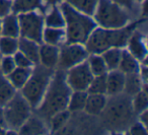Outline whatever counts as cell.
Returning <instances> with one entry per match:
<instances>
[{"instance_id":"37","label":"cell","mask_w":148,"mask_h":135,"mask_svg":"<svg viewBox=\"0 0 148 135\" xmlns=\"http://www.w3.org/2000/svg\"><path fill=\"white\" fill-rule=\"evenodd\" d=\"M147 114H148L147 110L143 111L142 113L138 114V121L141 122L143 125H145V126H147Z\"/></svg>"},{"instance_id":"35","label":"cell","mask_w":148,"mask_h":135,"mask_svg":"<svg viewBox=\"0 0 148 135\" xmlns=\"http://www.w3.org/2000/svg\"><path fill=\"white\" fill-rule=\"evenodd\" d=\"M12 12V0H0V19Z\"/></svg>"},{"instance_id":"14","label":"cell","mask_w":148,"mask_h":135,"mask_svg":"<svg viewBox=\"0 0 148 135\" xmlns=\"http://www.w3.org/2000/svg\"><path fill=\"white\" fill-rule=\"evenodd\" d=\"M47 6L43 0H12V12L15 14L29 12V11H41L45 13Z\"/></svg>"},{"instance_id":"36","label":"cell","mask_w":148,"mask_h":135,"mask_svg":"<svg viewBox=\"0 0 148 135\" xmlns=\"http://www.w3.org/2000/svg\"><path fill=\"white\" fill-rule=\"evenodd\" d=\"M114 2H116L117 4L121 5L122 7L126 8L128 11L132 13V11H134L136 9V5L137 3L135 2V0H112Z\"/></svg>"},{"instance_id":"11","label":"cell","mask_w":148,"mask_h":135,"mask_svg":"<svg viewBox=\"0 0 148 135\" xmlns=\"http://www.w3.org/2000/svg\"><path fill=\"white\" fill-rule=\"evenodd\" d=\"M25 135H44L50 132L47 121L40 116H31L17 131Z\"/></svg>"},{"instance_id":"16","label":"cell","mask_w":148,"mask_h":135,"mask_svg":"<svg viewBox=\"0 0 148 135\" xmlns=\"http://www.w3.org/2000/svg\"><path fill=\"white\" fill-rule=\"evenodd\" d=\"M44 23H45V27L64 29L65 19H64L63 12L60 8V5L49 6V9H47L44 13Z\"/></svg>"},{"instance_id":"1","label":"cell","mask_w":148,"mask_h":135,"mask_svg":"<svg viewBox=\"0 0 148 135\" xmlns=\"http://www.w3.org/2000/svg\"><path fill=\"white\" fill-rule=\"evenodd\" d=\"M71 92L66 81L65 70L55 69L43 100L36 109L39 116L48 121L54 114L66 110Z\"/></svg>"},{"instance_id":"7","label":"cell","mask_w":148,"mask_h":135,"mask_svg":"<svg viewBox=\"0 0 148 135\" xmlns=\"http://www.w3.org/2000/svg\"><path fill=\"white\" fill-rule=\"evenodd\" d=\"M17 17L19 23V37L41 44L43 31L45 29L44 13L41 11H29L19 13Z\"/></svg>"},{"instance_id":"5","label":"cell","mask_w":148,"mask_h":135,"mask_svg":"<svg viewBox=\"0 0 148 135\" xmlns=\"http://www.w3.org/2000/svg\"><path fill=\"white\" fill-rule=\"evenodd\" d=\"M54 71L55 69H50L41 64H36L33 66L31 76L27 83L19 90L35 110L43 100Z\"/></svg>"},{"instance_id":"30","label":"cell","mask_w":148,"mask_h":135,"mask_svg":"<svg viewBox=\"0 0 148 135\" xmlns=\"http://www.w3.org/2000/svg\"><path fill=\"white\" fill-rule=\"evenodd\" d=\"M18 51V38L0 37V54L2 56H12Z\"/></svg>"},{"instance_id":"6","label":"cell","mask_w":148,"mask_h":135,"mask_svg":"<svg viewBox=\"0 0 148 135\" xmlns=\"http://www.w3.org/2000/svg\"><path fill=\"white\" fill-rule=\"evenodd\" d=\"M33 107L19 90L3 106V114L6 129L10 131H18L23 123L32 116Z\"/></svg>"},{"instance_id":"29","label":"cell","mask_w":148,"mask_h":135,"mask_svg":"<svg viewBox=\"0 0 148 135\" xmlns=\"http://www.w3.org/2000/svg\"><path fill=\"white\" fill-rule=\"evenodd\" d=\"M131 100V107L133 110L134 114H140L143 111L147 110L148 107V96L146 88H142L140 92H138L137 94H135L134 96H132Z\"/></svg>"},{"instance_id":"26","label":"cell","mask_w":148,"mask_h":135,"mask_svg":"<svg viewBox=\"0 0 148 135\" xmlns=\"http://www.w3.org/2000/svg\"><path fill=\"white\" fill-rule=\"evenodd\" d=\"M64 2L80 12L92 17L99 0H64Z\"/></svg>"},{"instance_id":"2","label":"cell","mask_w":148,"mask_h":135,"mask_svg":"<svg viewBox=\"0 0 148 135\" xmlns=\"http://www.w3.org/2000/svg\"><path fill=\"white\" fill-rule=\"evenodd\" d=\"M60 8L65 19V43L85 44L92 31L97 27L93 17L74 9L65 2L60 4Z\"/></svg>"},{"instance_id":"8","label":"cell","mask_w":148,"mask_h":135,"mask_svg":"<svg viewBox=\"0 0 148 135\" xmlns=\"http://www.w3.org/2000/svg\"><path fill=\"white\" fill-rule=\"evenodd\" d=\"M58 69L67 70L81 62L85 61L89 53L84 44L64 43L59 47Z\"/></svg>"},{"instance_id":"15","label":"cell","mask_w":148,"mask_h":135,"mask_svg":"<svg viewBox=\"0 0 148 135\" xmlns=\"http://www.w3.org/2000/svg\"><path fill=\"white\" fill-rule=\"evenodd\" d=\"M108 104V96L101 94H88L84 111L89 115H99L105 111Z\"/></svg>"},{"instance_id":"4","label":"cell","mask_w":148,"mask_h":135,"mask_svg":"<svg viewBox=\"0 0 148 135\" xmlns=\"http://www.w3.org/2000/svg\"><path fill=\"white\" fill-rule=\"evenodd\" d=\"M92 17L97 27L121 29L131 23L132 13L112 0H99Z\"/></svg>"},{"instance_id":"25","label":"cell","mask_w":148,"mask_h":135,"mask_svg":"<svg viewBox=\"0 0 148 135\" xmlns=\"http://www.w3.org/2000/svg\"><path fill=\"white\" fill-rule=\"evenodd\" d=\"M122 49L123 48H110L101 54L108 68V71L118 69L121 59Z\"/></svg>"},{"instance_id":"13","label":"cell","mask_w":148,"mask_h":135,"mask_svg":"<svg viewBox=\"0 0 148 135\" xmlns=\"http://www.w3.org/2000/svg\"><path fill=\"white\" fill-rule=\"evenodd\" d=\"M107 77V96H115L124 92L126 74L119 69L110 70L106 74Z\"/></svg>"},{"instance_id":"3","label":"cell","mask_w":148,"mask_h":135,"mask_svg":"<svg viewBox=\"0 0 148 135\" xmlns=\"http://www.w3.org/2000/svg\"><path fill=\"white\" fill-rule=\"evenodd\" d=\"M135 29L131 23L121 29H103L97 27L86 40L84 46L89 54H101L110 48H125L128 38Z\"/></svg>"},{"instance_id":"28","label":"cell","mask_w":148,"mask_h":135,"mask_svg":"<svg viewBox=\"0 0 148 135\" xmlns=\"http://www.w3.org/2000/svg\"><path fill=\"white\" fill-rule=\"evenodd\" d=\"M71 113L66 109V110L60 111V112L54 114L53 116L50 117V119L47 121L49 125L50 131H59L66 125V123L69 121Z\"/></svg>"},{"instance_id":"20","label":"cell","mask_w":148,"mask_h":135,"mask_svg":"<svg viewBox=\"0 0 148 135\" xmlns=\"http://www.w3.org/2000/svg\"><path fill=\"white\" fill-rule=\"evenodd\" d=\"M66 35L64 29L45 27L42 36V43L48 44L52 46H60L65 43Z\"/></svg>"},{"instance_id":"9","label":"cell","mask_w":148,"mask_h":135,"mask_svg":"<svg viewBox=\"0 0 148 135\" xmlns=\"http://www.w3.org/2000/svg\"><path fill=\"white\" fill-rule=\"evenodd\" d=\"M65 74L66 81L71 90H87L93 78L86 60L67 69Z\"/></svg>"},{"instance_id":"31","label":"cell","mask_w":148,"mask_h":135,"mask_svg":"<svg viewBox=\"0 0 148 135\" xmlns=\"http://www.w3.org/2000/svg\"><path fill=\"white\" fill-rule=\"evenodd\" d=\"M107 74V73H106ZM106 74L93 76L90 84L86 92L88 94H107V77Z\"/></svg>"},{"instance_id":"43","label":"cell","mask_w":148,"mask_h":135,"mask_svg":"<svg viewBox=\"0 0 148 135\" xmlns=\"http://www.w3.org/2000/svg\"><path fill=\"white\" fill-rule=\"evenodd\" d=\"M1 57H2V55H1V54H0V59H1Z\"/></svg>"},{"instance_id":"19","label":"cell","mask_w":148,"mask_h":135,"mask_svg":"<svg viewBox=\"0 0 148 135\" xmlns=\"http://www.w3.org/2000/svg\"><path fill=\"white\" fill-rule=\"evenodd\" d=\"M18 51L25 54L34 64L39 63V52L40 43L33 41V40L25 39V38H18Z\"/></svg>"},{"instance_id":"23","label":"cell","mask_w":148,"mask_h":135,"mask_svg":"<svg viewBox=\"0 0 148 135\" xmlns=\"http://www.w3.org/2000/svg\"><path fill=\"white\" fill-rule=\"evenodd\" d=\"M142 88H146V83L143 82L139 72L126 74L125 85H124V92L126 94L129 96H134Z\"/></svg>"},{"instance_id":"17","label":"cell","mask_w":148,"mask_h":135,"mask_svg":"<svg viewBox=\"0 0 148 135\" xmlns=\"http://www.w3.org/2000/svg\"><path fill=\"white\" fill-rule=\"evenodd\" d=\"M140 66H141V62L136 59L126 48H123L118 69L125 74L137 73L140 70Z\"/></svg>"},{"instance_id":"39","label":"cell","mask_w":148,"mask_h":135,"mask_svg":"<svg viewBox=\"0 0 148 135\" xmlns=\"http://www.w3.org/2000/svg\"><path fill=\"white\" fill-rule=\"evenodd\" d=\"M0 127L6 129V124L4 120V114H3V107L0 106Z\"/></svg>"},{"instance_id":"42","label":"cell","mask_w":148,"mask_h":135,"mask_svg":"<svg viewBox=\"0 0 148 135\" xmlns=\"http://www.w3.org/2000/svg\"><path fill=\"white\" fill-rule=\"evenodd\" d=\"M0 37H1V19H0Z\"/></svg>"},{"instance_id":"38","label":"cell","mask_w":148,"mask_h":135,"mask_svg":"<svg viewBox=\"0 0 148 135\" xmlns=\"http://www.w3.org/2000/svg\"><path fill=\"white\" fill-rule=\"evenodd\" d=\"M44 4L47 7L53 6V5H60L62 2H64V0H43Z\"/></svg>"},{"instance_id":"18","label":"cell","mask_w":148,"mask_h":135,"mask_svg":"<svg viewBox=\"0 0 148 135\" xmlns=\"http://www.w3.org/2000/svg\"><path fill=\"white\" fill-rule=\"evenodd\" d=\"M1 36L19 38V23L17 14L11 12L1 19Z\"/></svg>"},{"instance_id":"27","label":"cell","mask_w":148,"mask_h":135,"mask_svg":"<svg viewBox=\"0 0 148 135\" xmlns=\"http://www.w3.org/2000/svg\"><path fill=\"white\" fill-rule=\"evenodd\" d=\"M86 62L93 76L103 75L108 72V68L101 54H89Z\"/></svg>"},{"instance_id":"10","label":"cell","mask_w":148,"mask_h":135,"mask_svg":"<svg viewBox=\"0 0 148 135\" xmlns=\"http://www.w3.org/2000/svg\"><path fill=\"white\" fill-rule=\"evenodd\" d=\"M125 48L141 63L146 62L147 45H146V38L142 32L134 29L128 38Z\"/></svg>"},{"instance_id":"32","label":"cell","mask_w":148,"mask_h":135,"mask_svg":"<svg viewBox=\"0 0 148 135\" xmlns=\"http://www.w3.org/2000/svg\"><path fill=\"white\" fill-rule=\"evenodd\" d=\"M16 67L13 60V56H2L0 59V72L4 75H8Z\"/></svg>"},{"instance_id":"21","label":"cell","mask_w":148,"mask_h":135,"mask_svg":"<svg viewBox=\"0 0 148 135\" xmlns=\"http://www.w3.org/2000/svg\"><path fill=\"white\" fill-rule=\"evenodd\" d=\"M32 68H23V67H15L12 72L8 74L7 78L10 81V83L14 86L16 90H21L27 83V79L29 78L32 73Z\"/></svg>"},{"instance_id":"40","label":"cell","mask_w":148,"mask_h":135,"mask_svg":"<svg viewBox=\"0 0 148 135\" xmlns=\"http://www.w3.org/2000/svg\"><path fill=\"white\" fill-rule=\"evenodd\" d=\"M6 131H7V129L1 128V127H0V135H1V134H5V133H6Z\"/></svg>"},{"instance_id":"12","label":"cell","mask_w":148,"mask_h":135,"mask_svg":"<svg viewBox=\"0 0 148 135\" xmlns=\"http://www.w3.org/2000/svg\"><path fill=\"white\" fill-rule=\"evenodd\" d=\"M59 47L48 45L45 43L40 44L39 63L50 69H56L59 61Z\"/></svg>"},{"instance_id":"22","label":"cell","mask_w":148,"mask_h":135,"mask_svg":"<svg viewBox=\"0 0 148 135\" xmlns=\"http://www.w3.org/2000/svg\"><path fill=\"white\" fill-rule=\"evenodd\" d=\"M88 92L86 90H72L68 101L67 110L70 113L84 111Z\"/></svg>"},{"instance_id":"33","label":"cell","mask_w":148,"mask_h":135,"mask_svg":"<svg viewBox=\"0 0 148 135\" xmlns=\"http://www.w3.org/2000/svg\"><path fill=\"white\" fill-rule=\"evenodd\" d=\"M13 60L15 62L16 67H23V68H32L35 64L21 52L17 51L13 54Z\"/></svg>"},{"instance_id":"24","label":"cell","mask_w":148,"mask_h":135,"mask_svg":"<svg viewBox=\"0 0 148 135\" xmlns=\"http://www.w3.org/2000/svg\"><path fill=\"white\" fill-rule=\"evenodd\" d=\"M17 90L10 83L6 75L0 72V106L3 107L10 101Z\"/></svg>"},{"instance_id":"34","label":"cell","mask_w":148,"mask_h":135,"mask_svg":"<svg viewBox=\"0 0 148 135\" xmlns=\"http://www.w3.org/2000/svg\"><path fill=\"white\" fill-rule=\"evenodd\" d=\"M130 134L133 135H146L147 134V126L143 125L141 122L137 121V122L133 123L129 129Z\"/></svg>"},{"instance_id":"41","label":"cell","mask_w":148,"mask_h":135,"mask_svg":"<svg viewBox=\"0 0 148 135\" xmlns=\"http://www.w3.org/2000/svg\"><path fill=\"white\" fill-rule=\"evenodd\" d=\"M143 1H145V0H135V2L137 3V4H140V3H142Z\"/></svg>"}]
</instances>
